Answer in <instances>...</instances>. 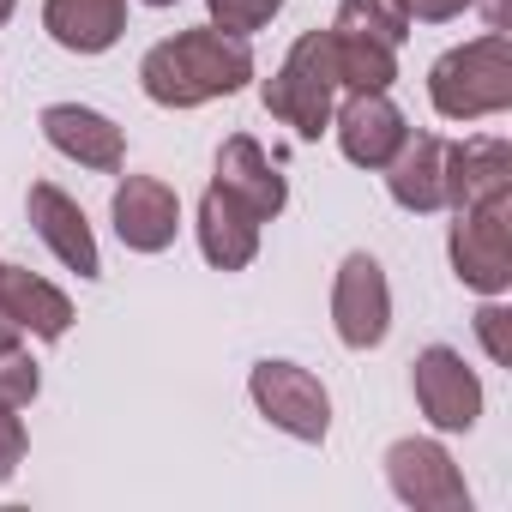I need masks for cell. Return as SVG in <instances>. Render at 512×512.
<instances>
[{
    "mask_svg": "<svg viewBox=\"0 0 512 512\" xmlns=\"http://www.w3.org/2000/svg\"><path fill=\"white\" fill-rule=\"evenodd\" d=\"M247 79H253V49H247V37L217 31V25L175 31L169 43H157V49L139 61V85H145V97H151L157 109H199V103L235 97Z\"/></svg>",
    "mask_w": 512,
    "mask_h": 512,
    "instance_id": "1",
    "label": "cell"
},
{
    "mask_svg": "<svg viewBox=\"0 0 512 512\" xmlns=\"http://www.w3.org/2000/svg\"><path fill=\"white\" fill-rule=\"evenodd\" d=\"M428 103L446 121H482V115L512 109V43L500 31H482L446 49L428 67Z\"/></svg>",
    "mask_w": 512,
    "mask_h": 512,
    "instance_id": "2",
    "label": "cell"
},
{
    "mask_svg": "<svg viewBox=\"0 0 512 512\" xmlns=\"http://www.w3.org/2000/svg\"><path fill=\"white\" fill-rule=\"evenodd\" d=\"M266 115L296 127V139H320L338 109V61H332V31H308L290 43L284 67L266 79Z\"/></svg>",
    "mask_w": 512,
    "mask_h": 512,
    "instance_id": "3",
    "label": "cell"
},
{
    "mask_svg": "<svg viewBox=\"0 0 512 512\" xmlns=\"http://www.w3.org/2000/svg\"><path fill=\"white\" fill-rule=\"evenodd\" d=\"M446 253H452V272H458L464 290L506 296L512 290V187L458 205Z\"/></svg>",
    "mask_w": 512,
    "mask_h": 512,
    "instance_id": "4",
    "label": "cell"
},
{
    "mask_svg": "<svg viewBox=\"0 0 512 512\" xmlns=\"http://www.w3.org/2000/svg\"><path fill=\"white\" fill-rule=\"evenodd\" d=\"M247 398H253V410H260L272 428H284L290 440L320 446L326 428H332V392L320 386V374H308V368H296V362H272V356L253 362Z\"/></svg>",
    "mask_w": 512,
    "mask_h": 512,
    "instance_id": "5",
    "label": "cell"
},
{
    "mask_svg": "<svg viewBox=\"0 0 512 512\" xmlns=\"http://www.w3.org/2000/svg\"><path fill=\"white\" fill-rule=\"evenodd\" d=\"M332 326L344 350H380L392 332V284L374 253H350L332 278Z\"/></svg>",
    "mask_w": 512,
    "mask_h": 512,
    "instance_id": "6",
    "label": "cell"
},
{
    "mask_svg": "<svg viewBox=\"0 0 512 512\" xmlns=\"http://www.w3.org/2000/svg\"><path fill=\"white\" fill-rule=\"evenodd\" d=\"M410 386H416V404H422L428 428H440V434H470L476 428V416H482V380H476V368L452 344H428L410 362Z\"/></svg>",
    "mask_w": 512,
    "mask_h": 512,
    "instance_id": "7",
    "label": "cell"
},
{
    "mask_svg": "<svg viewBox=\"0 0 512 512\" xmlns=\"http://www.w3.org/2000/svg\"><path fill=\"white\" fill-rule=\"evenodd\" d=\"M386 482L416 512H470L464 470L452 464V452L440 440H398L386 452Z\"/></svg>",
    "mask_w": 512,
    "mask_h": 512,
    "instance_id": "8",
    "label": "cell"
},
{
    "mask_svg": "<svg viewBox=\"0 0 512 512\" xmlns=\"http://www.w3.org/2000/svg\"><path fill=\"white\" fill-rule=\"evenodd\" d=\"M332 127H338V151L356 169H386L410 139V121L386 91H350V103L332 109Z\"/></svg>",
    "mask_w": 512,
    "mask_h": 512,
    "instance_id": "9",
    "label": "cell"
},
{
    "mask_svg": "<svg viewBox=\"0 0 512 512\" xmlns=\"http://www.w3.org/2000/svg\"><path fill=\"white\" fill-rule=\"evenodd\" d=\"M109 217H115L121 247L163 253V247H175V229H181V193L157 175H127L109 199Z\"/></svg>",
    "mask_w": 512,
    "mask_h": 512,
    "instance_id": "10",
    "label": "cell"
},
{
    "mask_svg": "<svg viewBox=\"0 0 512 512\" xmlns=\"http://www.w3.org/2000/svg\"><path fill=\"white\" fill-rule=\"evenodd\" d=\"M25 211H31V229L43 235V247L55 253L67 272H79V278H103V253H97V235H91L79 199H67L55 181H31Z\"/></svg>",
    "mask_w": 512,
    "mask_h": 512,
    "instance_id": "11",
    "label": "cell"
},
{
    "mask_svg": "<svg viewBox=\"0 0 512 512\" xmlns=\"http://www.w3.org/2000/svg\"><path fill=\"white\" fill-rule=\"evenodd\" d=\"M211 187H223L229 199H241L260 223H272L284 205H290V187L278 175V163L260 151V139H247V133H229L217 145V169H211Z\"/></svg>",
    "mask_w": 512,
    "mask_h": 512,
    "instance_id": "12",
    "label": "cell"
},
{
    "mask_svg": "<svg viewBox=\"0 0 512 512\" xmlns=\"http://www.w3.org/2000/svg\"><path fill=\"white\" fill-rule=\"evenodd\" d=\"M43 139H49L61 157H73V163H85V169H97V175H121V163H127L121 127H115L109 115L85 109V103H49V109H43Z\"/></svg>",
    "mask_w": 512,
    "mask_h": 512,
    "instance_id": "13",
    "label": "cell"
},
{
    "mask_svg": "<svg viewBox=\"0 0 512 512\" xmlns=\"http://www.w3.org/2000/svg\"><path fill=\"white\" fill-rule=\"evenodd\" d=\"M193 229H199L205 266H217V272H247L253 253H260V217H253L241 199H229L223 187H205Z\"/></svg>",
    "mask_w": 512,
    "mask_h": 512,
    "instance_id": "14",
    "label": "cell"
},
{
    "mask_svg": "<svg viewBox=\"0 0 512 512\" xmlns=\"http://www.w3.org/2000/svg\"><path fill=\"white\" fill-rule=\"evenodd\" d=\"M386 187L416 217L446 211V139L440 133H410L398 145V157L386 163Z\"/></svg>",
    "mask_w": 512,
    "mask_h": 512,
    "instance_id": "15",
    "label": "cell"
},
{
    "mask_svg": "<svg viewBox=\"0 0 512 512\" xmlns=\"http://www.w3.org/2000/svg\"><path fill=\"white\" fill-rule=\"evenodd\" d=\"M43 31L67 55H103L127 31V0H43Z\"/></svg>",
    "mask_w": 512,
    "mask_h": 512,
    "instance_id": "16",
    "label": "cell"
},
{
    "mask_svg": "<svg viewBox=\"0 0 512 512\" xmlns=\"http://www.w3.org/2000/svg\"><path fill=\"white\" fill-rule=\"evenodd\" d=\"M0 308L19 320V332H31L43 344H61L73 332V302L31 266H0Z\"/></svg>",
    "mask_w": 512,
    "mask_h": 512,
    "instance_id": "17",
    "label": "cell"
},
{
    "mask_svg": "<svg viewBox=\"0 0 512 512\" xmlns=\"http://www.w3.org/2000/svg\"><path fill=\"white\" fill-rule=\"evenodd\" d=\"M512 187V145L506 139H458L446 145V205H470V199H488V193H506Z\"/></svg>",
    "mask_w": 512,
    "mask_h": 512,
    "instance_id": "18",
    "label": "cell"
},
{
    "mask_svg": "<svg viewBox=\"0 0 512 512\" xmlns=\"http://www.w3.org/2000/svg\"><path fill=\"white\" fill-rule=\"evenodd\" d=\"M332 61H338V85L350 91H392L398 79V49L356 37V31H332Z\"/></svg>",
    "mask_w": 512,
    "mask_h": 512,
    "instance_id": "19",
    "label": "cell"
},
{
    "mask_svg": "<svg viewBox=\"0 0 512 512\" xmlns=\"http://www.w3.org/2000/svg\"><path fill=\"white\" fill-rule=\"evenodd\" d=\"M332 31H356V37H374L386 49H404L410 13L398 7V0H338V25Z\"/></svg>",
    "mask_w": 512,
    "mask_h": 512,
    "instance_id": "20",
    "label": "cell"
},
{
    "mask_svg": "<svg viewBox=\"0 0 512 512\" xmlns=\"http://www.w3.org/2000/svg\"><path fill=\"white\" fill-rule=\"evenodd\" d=\"M205 7H211V25H217V31L253 37V31H266V25L284 13V0H205Z\"/></svg>",
    "mask_w": 512,
    "mask_h": 512,
    "instance_id": "21",
    "label": "cell"
},
{
    "mask_svg": "<svg viewBox=\"0 0 512 512\" xmlns=\"http://www.w3.org/2000/svg\"><path fill=\"white\" fill-rule=\"evenodd\" d=\"M37 392H43V374H37V362H31L25 350H7V356H0V404L25 410Z\"/></svg>",
    "mask_w": 512,
    "mask_h": 512,
    "instance_id": "22",
    "label": "cell"
},
{
    "mask_svg": "<svg viewBox=\"0 0 512 512\" xmlns=\"http://www.w3.org/2000/svg\"><path fill=\"white\" fill-rule=\"evenodd\" d=\"M476 338H482V350H488V362H512V314L500 308V296H488L482 308H476Z\"/></svg>",
    "mask_w": 512,
    "mask_h": 512,
    "instance_id": "23",
    "label": "cell"
},
{
    "mask_svg": "<svg viewBox=\"0 0 512 512\" xmlns=\"http://www.w3.org/2000/svg\"><path fill=\"white\" fill-rule=\"evenodd\" d=\"M25 422H19V410L13 404H0V482H13V470L25 464Z\"/></svg>",
    "mask_w": 512,
    "mask_h": 512,
    "instance_id": "24",
    "label": "cell"
},
{
    "mask_svg": "<svg viewBox=\"0 0 512 512\" xmlns=\"http://www.w3.org/2000/svg\"><path fill=\"white\" fill-rule=\"evenodd\" d=\"M398 7L410 13V25H446V19H458L464 7H476V0H398Z\"/></svg>",
    "mask_w": 512,
    "mask_h": 512,
    "instance_id": "25",
    "label": "cell"
},
{
    "mask_svg": "<svg viewBox=\"0 0 512 512\" xmlns=\"http://www.w3.org/2000/svg\"><path fill=\"white\" fill-rule=\"evenodd\" d=\"M7 350H19V320L0 308V356H7Z\"/></svg>",
    "mask_w": 512,
    "mask_h": 512,
    "instance_id": "26",
    "label": "cell"
},
{
    "mask_svg": "<svg viewBox=\"0 0 512 512\" xmlns=\"http://www.w3.org/2000/svg\"><path fill=\"white\" fill-rule=\"evenodd\" d=\"M13 7H19V0H0V25H7V19H13Z\"/></svg>",
    "mask_w": 512,
    "mask_h": 512,
    "instance_id": "27",
    "label": "cell"
},
{
    "mask_svg": "<svg viewBox=\"0 0 512 512\" xmlns=\"http://www.w3.org/2000/svg\"><path fill=\"white\" fill-rule=\"evenodd\" d=\"M145 7H175V0H145Z\"/></svg>",
    "mask_w": 512,
    "mask_h": 512,
    "instance_id": "28",
    "label": "cell"
}]
</instances>
